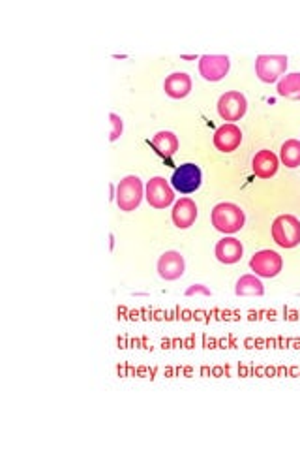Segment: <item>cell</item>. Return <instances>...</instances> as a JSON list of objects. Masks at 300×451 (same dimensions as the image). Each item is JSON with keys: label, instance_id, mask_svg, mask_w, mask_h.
<instances>
[{"label": "cell", "instance_id": "cell-1", "mask_svg": "<svg viewBox=\"0 0 300 451\" xmlns=\"http://www.w3.org/2000/svg\"><path fill=\"white\" fill-rule=\"evenodd\" d=\"M244 222H246V216H244V211L235 204H218L212 209V226L216 230L225 233V235H231V233H236L244 228Z\"/></svg>", "mask_w": 300, "mask_h": 451}, {"label": "cell", "instance_id": "cell-2", "mask_svg": "<svg viewBox=\"0 0 300 451\" xmlns=\"http://www.w3.org/2000/svg\"><path fill=\"white\" fill-rule=\"evenodd\" d=\"M117 205L118 209L124 211V213H132L141 205V199H143V183H141L139 177L135 175H128L124 177L117 186Z\"/></svg>", "mask_w": 300, "mask_h": 451}, {"label": "cell", "instance_id": "cell-3", "mask_svg": "<svg viewBox=\"0 0 300 451\" xmlns=\"http://www.w3.org/2000/svg\"><path fill=\"white\" fill-rule=\"evenodd\" d=\"M272 239L282 248H295L300 243V221L293 215H282L272 222Z\"/></svg>", "mask_w": 300, "mask_h": 451}, {"label": "cell", "instance_id": "cell-4", "mask_svg": "<svg viewBox=\"0 0 300 451\" xmlns=\"http://www.w3.org/2000/svg\"><path fill=\"white\" fill-rule=\"evenodd\" d=\"M287 70L285 55H259L255 59V74L262 83H274Z\"/></svg>", "mask_w": 300, "mask_h": 451}, {"label": "cell", "instance_id": "cell-5", "mask_svg": "<svg viewBox=\"0 0 300 451\" xmlns=\"http://www.w3.org/2000/svg\"><path fill=\"white\" fill-rule=\"evenodd\" d=\"M246 96L238 91L225 92V94L220 96V100H218V113H220V117L224 121H227V123L235 124V121H241L246 115Z\"/></svg>", "mask_w": 300, "mask_h": 451}, {"label": "cell", "instance_id": "cell-6", "mask_svg": "<svg viewBox=\"0 0 300 451\" xmlns=\"http://www.w3.org/2000/svg\"><path fill=\"white\" fill-rule=\"evenodd\" d=\"M201 179H203V175H201L199 166L188 162V164H183L175 169L171 177V186L173 190L180 194H192L201 186Z\"/></svg>", "mask_w": 300, "mask_h": 451}, {"label": "cell", "instance_id": "cell-7", "mask_svg": "<svg viewBox=\"0 0 300 451\" xmlns=\"http://www.w3.org/2000/svg\"><path fill=\"white\" fill-rule=\"evenodd\" d=\"M250 267L258 277L272 279V277L279 274V271L284 267V260L274 250H259L250 260Z\"/></svg>", "mask_w": 300, "mask_h": 451}, {"label": "cell", "instance_id": "cell-8", "mask_svg": "<svg viewBox=\"0 0 300 451\" xmlns=\"http://www.w3.org/2000/svg\"><path fill=\"white\" fill-rule=\"evenodd\" d=\"M146 201L154 209H166L175 201L173 186L163 177H152L146 183Z\"/></svg>", "mask_w": 300, "mask_h": 451}, {"label": "cell", "instance_id": "cell-9", "mask_svg": "<svg viewBox=\"0 0 300 451\" xmlns=\"http://www.w3.org/2000/svg\"><path fill=\"white\" fill-rule=\"evenodd\" d=\"M229 66L227 55H203L199 59V74L207 81H220L227 75Z\"/></svg>", "mask_w": 300, "mask_h": 451}, {"label": "cell", "instance_id": "cell-10", "mask_svg": "<svg viewBox=\"0 0 300 451\" xmlns=\"http://www.w3.org/2000/svg\"><path fill=\"white\" fill-rule=\"evenodd\" d=\"M184 269H186L184 258L180 256V252H175V250H167L158 260V274L163 280L180 279L184 274Z\"/></svg>", "mask_w": 300, "mask_h": 451}, {"label": "cell", "instance_id": "cell-11", "mask_svg": "<svg viewBox=\"0 0 300 451\" xmlns=\"http://www.w3.org/2000/svg\"><path fill=\"white\" fill-rule=\"evenodd\" d=\"M242 132L241 128L233 123L221 124L220 128L214 132V147L220 152H233L241 147Z\"/></svg>", "mask_w": 300, "mask_h": 451}, {"label": "cell", "instance_id": "cell-12", "mask_svg": "<svg viewBox=\"0 0 300 451\" xmlns=\"http://www.w3.org/2000/svg\"><path fill=\"white\" fill-rule=\"evenodd\" d=\"M163 91L173 100L186 98L192 92V77L184 74V72H175V74L167 75L166 83H163Z\"/></svg>", "mask_w": 300, "mask_h": 451}, {"label": "cell", "instance_id": "cell-13", "mask_svg": "<svg viewBox=\"0 0 300 451\" xmlns=\"http://www.w3.org/2000/svg\"><path fill=\"white\" fill-rule=\"evenodd\" d=\"M197 218V205L190 198L178 199L173 207V222L178 230H188Z\"/></svg>", "mask_w": 300, "mask_h": 451}, {"label": "cell", "instance_id": "cell-14", "mask_svg": "<svg viewBox=\"0 0 300 451\" xmlns=\"http://www.w3.org/2000/svg\"><path fill=\"white\" fill-rule=\"evenodd\" d=\"M279 160L278 156L274 155L272 150H259L258 155L253 156L252 169L253 173L261 179H270L278 173Z\"/></svg>", "mask_w": 300, "mask_h": 451}, {"label": "cell", "instance_id": "cell-15", "mask_svg": "<svg viewBox=\"0 0 300 451\" xmlns=\"http://www.w3.org/2000/svg\"><path fill=\"white\" fill-rule=\"evenodd\" d=\"M214 252L218 262L231 265V263L241 262L244 248H242V243L238 239H235V237H225V239L218 241Z\"/></svg>", "mask_w": 300, "mask_h": 451}, {"label": "cell", "instance_id": "cell-16", "mask_svg": "<svg viewBox=\"0 0 300 451\" xmlns=\"http://www.w3.org/2000/svg\"><path fill=\"white\" fill-rule=\"evenodd\" d=\"M150 143H152L156 152L160 156H163V158H171L178 150V138L173 134V132H169V130H161V132H158V134L152 138Z\"/></svg>", "mask_w": 300, "mask_h": 451}, {"label": "cell", "instance_id": "cell-17", "mask_svg": "<svg viewBox=\"0 0 300 451\" xmlns=\"http://www.w3.org/2000/svg\"><path fill=\"white\" fill-rule=\"evenodd\" d=\"M236 296L242 297H255L262 296L265 294V288H262V282L258 279V274H244L236 282Z\"/></svg>", "mask_w": 300, "mask_h": 451}, {"label": "cell", "instance_id": "cell-18", "mask_svg": "<svg viewBox=\"0 0 300 451\" xmlns=\"http://www.w3.org/2000/svg\"><path fill=\"white\" fill-rule=\"evenodd\" d=\"M278 94L289 100H300V74H289L279 79Z\"/></svg>", "mask_w": 300, "mask_h": 451}, {"label": "cell", "instance_id": "cell-19", "mask_svg": "<svg viewBox=\"0 0 300 451\" xmlns=\"http://www.w3.org/2000/svg\"><path fill=\"white\" fill-rule=\"evenodd\" d=\"M279 160L284 162L285 167H299L300 166V141L287 140L279 149Z\"/></svg>", "mask_w": 300, "mask_h": 451}, {"label": "cell", "instance_id": "cell-20", "mask_svg": "<svg viewBox=\"0 0 300 451\" xmlns=\"http://www.w3.org/2000/svg\"><path fill=\"white\" fill-rule=\"evenodd\" d=\"M109 118H111V135H109V140L117 141L118 138L122 135V128H124L122 118L118 117L117 113H111V115H109Z\"/></svg>", "mask_w": 300, "mask_h": 451}, {"label": "cell", "instance_id": "cell-21", "mask_svg": "<svg viewBox=\"0 0 300 451\" xmlns=\"http://www.w3.org/2000/svg\"><path fill=\"white\" fill-rule=\"evenodd\" d=\"M197 294H201V296H210V290L201 284L190 286V288L186 290V296H197Z\"/></svg>", "mask_w": 300, "mask_h": 451}]
</instances>
